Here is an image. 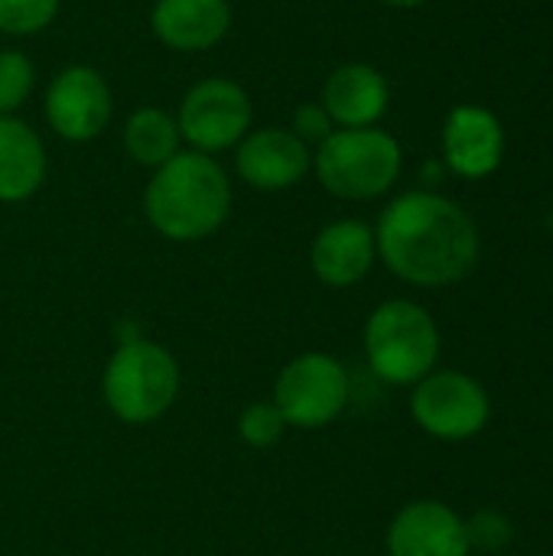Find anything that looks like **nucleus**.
Returning <instances> with one entry per match:
<instances>
[{
    "mask_svg": "<svg viewBox=\"0 0 553 556\" xmlns=\"http://www.w3.org/2000/svg\"><path fill=\"white\" fill-rule=\"evenodd\" d=\"M319 104L336 127H375L391 104V85L368 62H345L323 81Z\"/></svg>",
    "mask_w": 553,
    "mask_h": 556,
    "instance_id": "13",
    "label": "nucleus"
},
{
    "mask_svg": "<svg viewBox=\"0 0 553 556\" xmlns=\"http://www.w3.org/2000/svg\"><path fill=\"white\" fill-rule=\"evenodd\" d=\"M349 404V375L345 368L323 352H310L293 358L277 384H274V407L284 414L287 427L319 430L332 424Z\"/></svg>",
    "mask_w": 553,
    "mask_h": 556,
    "instance_id": "7",
    "label": "nucleus"
},
{
    "mask_svg": "<svg viewBox=\"0 0 553 556\" xmlns=\"http://www.w3.org/2000/svg\"><path fill=\"white\" fill-rule=\"evenodd\" d=\"M378 3L394 7V10H417V7H424V3H430V0H378Z\"/></svg>",
    "mask_w": 553,
    "mask_h": 556,
    "instance_id": "23",
    "label": "nucleus"
},
{
    "mask_svg": "<svg viewBox=\"0 0 553 556\" xmlns=\"http://www.w3.org/2000/svg\"><path fill=\"white\" fill-rule=\"evenodd\" d=\"M231 29L228 0H156L150 7V33L173 52L215 49Z\"/></svg>",
    "mask_w": 553,
    "mask_h": 556,
    "instance_id": "14",
    "label": "nucleus"
},
{
    "mask_svg": "<svg viewBox=\"0 0 553 556\" xmlns=\"http://www.w3.org/2000/svg\"><path fill=\"white\" fill-rule=\"evenodd\" d=\"M411 414L437 440H469L486 430L492 404L486 388L463 371H430L414 384Z\"/></svg>",
    "mask_w": 553,
    "mask_h": 556,
    "instance_id": "8",
    "label": "nucleus"
},
{
    "mask_svg": "<svg viewBox=\"0 0 553 556\" xmlns=\"http://www.w3.org/2000/svg\"><path fill=\"white\" fill-rule=\"evenodd\" d=\"M375 257V228H368L359 218H339L326 225L310 248L313 274L329 287H352L365 280Z\"/></svg>",
    "mask_w": 553,
    "mask_h": 556,
    "instance_id": "15",
    "label": "nucleus"
},
{
    "mask_svg": "<svg viewBox=\"0 0 553 556\" xmlns=\"http://www.w3.org/2000/svg\"><path fill=\"white\" fill-rule=\"evenodd\" d=\"M143 212L163 238L202 241L215 235L231 212V179L215 156L179 150L153 169L143 192Z\"/></svg>",
    "mask_w": 553,
    "mask_h": 556,
    "instance_id": "2",
    "label": "nucleus"
},
{
    "mask_svg": "<svg viewBox=\"0 0 553 556\" xmlns=\"http://www.w3.org/2000/svg\"><path fill=\"white\" fill-rule=\"evenodd\" d=\"M101 391L117 420L150 424L173 407L179 394V365L163 345L130 339L111 355Z\"/></svg>",
    "mask_w": 553,
    "mask_h": 556,
    "instance_id": "5",
    "label": "nucleus"
},
{
    "mask_svg": "<svg viewBox=\"0 0 553 556\" xmlns=\"http://www.w3.org/2000/svg\"><path fill=\"white\" fill-rule=\"evenodd\" d=\"M121 143H124V153L134 163L156 169V166H163L166 160H173L183 150V134H179L176 114L147 104V108H137L124 121Z\"/></svg>",
    "mask_w": 553,
    "mask_h": 556,
    "instance_id": "17",
    "label": "nucleus"
},
{
    "mask_svg": "<svg viewBox=\"0 0 553 556\" xmlns=\"http://www.w3.org/2000/svg\"><path fill=\"white\" fill-rule=\"evenodd\" d=\"M235 150V169L241 182L257 192H284L303 182L313 169V147H306L290 127L248 130Z\"/></svg>",
    "mask_w": 553,
    "mask_h": 556,
    "instance_id": "10",
    "label": "nucleus"
},
{
    "mask_svg": "<svg viewBox=\"0 0 553 556\" xmlns=\"http://www.w3.org/2000/svg\"><path fill=\"white\" fill-rule=\"evenodd\" d=\"M251 98L248 91L225 75H209L202 81H196L176 111V124L183 140L189 143V150L199 153H222L231 150L244 140V134L251 130Z\"/></svg>",
    "mask_w": 553,
    "mask_h": 556,
    "instance_id": "6",
    "label": "nucleus"
},
{
    "mask_svg": "<svg viewBox=\"0 0 553 556\" xmlns=\"http://www.w3.org/2000/svg\"><path fill=\"white\" fill-rule=\"evenodd\" d=\"M404 166L401 143L381 127H336L313 153L319 186L345 202L385 195Z\"/></svg>",
    "mask_w": 553,
    "mask_h": 556,
    "instance_id": "3",
    "label": "nucleus"
},
{
    "mask_svg": "<svg viewBox=\"0 0 553 556\" xmlns=\"http://www.w3.org/2000/svg\"><path fill=\"white\" fill-rule=\"evenodd\" d=\"M46 147L20 117H0V202H26L46 182Z\"/></svg>",
    "mask_w": 553,
    "mask_h": 556,
    "instance_id": "16",
    "label": "nucleus"
},
{
    "mask_svg": "<svg viewBox=\"0 0 553 556\" xmlns=\"http://www.w3.org/2000/svg\"><path fill=\"white\" fill-rule=\"evenodd\" d=\"M290 130L306 143V147H319L332 130V117L326 114V108L319 101H303L297 111H293V121H290Z\"/></svg>",
    "mask_w": 553,
    "mask_h": 556,
    "instance_id": "22",
    "label": "nucleus"
},
{
    "mask_svg": "<svg viewBox=\"0 0 553 556\" xmlns=\"http://www.w3.org/2000/svg\"><path fill=\"white\" fill-rule=\"evenodd\" d=\"M365 355L372 371L388 384L424 381L440 358L433 316L411 300L381 303L365 326Z\"/></svg>",
    "mask_w": 553,
    "mask_h": 556,
    "instance_id": "4",
    "label": "nucleus"
},
{
    "mask_svg": "<svg viewBox=\"0 0 553 556\" xmlns=\"http://www.w3.org/2000/svg\"><path fill=\"white\" fill-rule=\"evenodd\" d=\"M36 85V65L20 49H0V117H13Z\"/></svg>",
    "mask_w": 553,
    "mask_h": 556,
    "instance_id": "18",
    "label": "nucleus"
},
{
    "mask_svg": "<svg viewBox=\"0 0 553 556\" xmlns=\"http://www.w3.org/2000/svg\"><path fill=\"white\" fill-rule=\"evenodd\" d=\"M385 267L414 287H450L479 261V228L453 199L414 189L385 205L375 225Z\"/></svg>",
    "mask_w": 553,
    "mask_h": 556,
    "instance_id": "1",
    "label": "nucleus"
},
{
    "mask_svg": "<svg viewBox=\"0 0 553 556\" xmlns=\"http://www.w3.org/2000/svg\"><path fill=\"white\" fill-rule=\"evenodd\" d=\"M515 531H512V521L499 511H479L466 521V541H469V551H479L482 556L499 554L512 544Z\"/></svg>",
    "mask_w": 553,
    "mask_h": 556,
    "instance_id": "21",
    "label": "nucleus"
},
{
    "mask_svg": "<svg viewBox=\"0 0 553 556\" xmlns=\"http://www.w3.org/2000/svg\"><path fill=\"white\" fill-rule=\"evenodd\" d=\"M284 430H287V420L274 404H251L238 420L241 440L254 450H271L284 437Z\"/></svg>",
    "mask_w": 553,
    "mask_h": 556,
    "instance_id": "20",
    "label": "nucleus"
},
{
    "mask_svg": "<svg viewBox=\"0 0 553 556\" xmlns=\"http://www.w3.org/2000/svg\"><path fill=\"white\" fill-rule=\"evenodd\" d=\"M505 160V127L482 104H456L443 121V163L460 179H486Z\"/></svg>",
    "mask_w": 553,
    "mask_h": 556,
    "instance_id": "11",
    "label": "nucleus"
},
{
    "mask_svg": "<svg viewBox=\"0 0 553 556\" xmlns=\"http://www.w3.org/2000/svg\"><path fill=\"white\" fill-rule=\"evenodd\" d=\"M388 556H469L466 521L443 502H411L388 528Z\"/></svg>",
    "mask_w": 553,
    "mask_h": 556,
    "instance_id": "12",
    "label": "nucleus"
},
{
    "mask_svg": "<svg viewBox=\"0 0 553 556\" xmlns=\"http://www.w3.org/2000/svg\"><path fill=\"white\" fill-rule=\"evenodd\" d=\"M59 16V0H0L3 36H36Z\"/></svg>",
    "mask_w": 553,
    "mask_h": 556,
    "instance_id": "19",
    "label": "nucleus"
},
{
    "mask_svg": "<svg viewBox=\"0 0 553 556\" xmlns=\"http://www.w3.org/2000/svg\"><path fill=\"white\" fill-rule=\"evenodd\" d=\"M46 124L68 143H88L104 134L114 114V94L104 75L91 65H65L42 98Z\"/></svg>",
    "mask_w": 553,
    "mask_h": 556,
    "instance_id": "9",
    "label": "nucleus"
}]
</instances>
